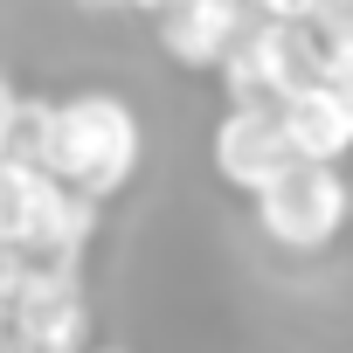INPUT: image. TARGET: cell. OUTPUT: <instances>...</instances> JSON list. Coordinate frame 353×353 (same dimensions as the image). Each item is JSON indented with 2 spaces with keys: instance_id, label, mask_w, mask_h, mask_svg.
<instances>
[{
  "instance_id": "cell-14",
  "label": "cell",
  "mask_w": 353,
  "mask_h": 353,
  "mask_svg": "<svg viewBox=\"0 0 353 353\" xmlns=\"http://www.w3.org/2000/svg\"><path fill=\"white\" fill-rule=\"evenodd\" d=\"M325 8H353V0H325Z\"/></svg>"
},
{
  "instance_id": "cell-4",
  "label": "cell",
  "mask_w": 353,
  "mask_h": 353,
  "mask_svg": "<svg viewBox=\"0 0 353 353\" xmlns=\"http://www.w3.org/2000/svg\"><path fill=\"white\" fill-rule=\"evenodd\" d=\"M208 159H215V181L229 194H250V201L298 166L284 132H277V111H222L215 139H208Z\"/></svg>"
},
{
  "instance_id": "cell-7",
  "label": "cell",
  "mask_w": 353,
  "mask_h": 353,
  "mask_svg": "<svg viewBox=\"0 0 353 353\" xmlns=\"http://www.w3.org/2000/svg\"><path fill=\"white\" fill-rule=\"evenodd\" d=\"M243 28H250L243 0H181L159 14V56L173 70H215Z\"/></svg>"
},
{
  "instance_id": "cell-6",
  "label": "cell",
  "mask_w": 353,
  "mask_h": 353,
  "mask_svg": "<svg viewBox=\"0 0 353 353\" xmlns=\"http://www.w3.org/2000/svg\"><path fill=\"white\" fill-rule=\"evenodd\" d=\"M277 132L298 166H339L353 152V97L339 83H298L277 104Z\"/></svg>"
},
{
  "instance_id": "cell-11",
  "label": "cell",
  "mask_w": 353,
  "mask_h": 353,
  "mask_svg": "<svg viewBox=\"0 0 353 353\" xmlns=\"http://www.w3.org/2000/svg\"><path fill=\"white\" fill-rule=\"evenodd\" d=\"M325 8V0H256V14L263 21H277V28H298L305 14H319Z\"/></svg>"
},
{
  "instance_id": "cell-5",
  "label": "cell",
  "mask_w": 353,
  "mask_h": 353,
  "mask_svg": "<svg viewBox=\"0 0 353 353\" xmlns=\"http://www.w3.org/2000/svg\"><path fill=\"white\" fill-rule=\"evenodd\" d=\"M222 70V97L229 111H277L305 77H298V49H291V28L263 21V28H243L236 49L215 63Z\"/></svg>"
},
{
  "instance_id": "cell-8",
  "label": "cell",
  "mask_w": 353,
  "mask_h": 353,
  "mask_svg": "<svg viewBox=\"0 0 353 353\" xmlns=\"http://www.w3.org/2000/svg\"><path fill=\"white\" fill-rule=\"evenodd\" d=\"M97 201H83V194H56V208L42 215V229L28 236V250H21V263L28 270H83V250L97 243Z\"/></svg>"
},
{
  "instance_id": "cell-10",
  "label": "cell",
  "mask_w": 353,
  "mask_h": 353,
  "mask_svg": "<svg viewBox=\"0 0 353 353\" xmlns=\"http://www.w3.org/2000/svg\"><path fill=\"white\" fill-rule=\"evenodd\" d=\"M56 181L49 173H35V166H14V159H0V250H28V236L42 229V215L56 208Z\"/></svg>"
},
{
  "instance_id": "cell-13",
  "label": "cell",
  "mask_w": 353,
  "mask_h": 353,
  "mask_svg": "<svg viewBox=\"0 0 353 353\" xmlns=\"http://www.w3.org/2000/svg\"><path fill=\"white\" fill-rule=\"evenodd\" d=\"M83 353H118V346H83Z\"/></svg>"
},
{
  "instance_id": "cell-2",
  "label": "cell",
  "mask_w": 353,
  "mask_h": 353,
  "mask_svg": "<svg viewBox=\"0 0 353 353\" xmlns=\"http://www.w3.org/2000/svg\"><path fill=\"white\" fill-rule=\"evenodd\" d=\"M256 229L284 250V256H325L353 215V194H346V173L339 166H291L284 181H270L256 201Z\"/></svg>"
},
{
  "instance_id": "cell-9",
  "label": "cell",
  "mask_w": 353,
  "mask_h": 353,
  "mask_svg": "<svg viewBox=\"0 0 353 353\" xmlns=\"http://www.w3.org/2000/svg\"><path fill=\"white\" fill-rule=\"evenodd\" d=\"M291 49H298V77L305 83H339L353 77V14L346 8H319L291 28Z\"/></svg>"
},
{
  "instance_id": "cell-1",
  "label": "cell",
  "mask_w": 353,
  "mask_h": 353,
  "mask_svg": "<svg viewBox=\"0 0 353 353\" xmlns=\"http://www.w3.org/2000/svg\"><path fill=\"white\" fill-rule=\"evenodd\" d=\"M145 159V125L125 97L111 90H77L49 97V181L83 201H111L132 188V173Z\"/></svg>"
},
{
  "instance_id": "cell-3",
  "label": "cell",
  "mask_w": 353,
  "mask_h": 353,
  "mask_svg": "<svg viewBox=\"0 0 353 353\" xmlns=\"http://www.w3.org/2000/svg\"><path fill=\"white\" fill-rule=\"evenodd\" d=\"M8 339L21 353H83L90 346V312H83V277L77 270H28L8 312Z\"/></svg>"
},
{
  "instance_id": "cell-12",
  "label": "cell",
  "mask_w": 353,
  "mask_h": 353,
  "mask_svg": "<svg viewBox=\"0 0 353 353\" xmlns=\"http://www.w3.org/2000/svg\"><path fill=\"white\" fill-rule=\"evenodd\" d=\"M132 8H139V14H152V21H159V14H166V8H181V0H132Z\"/></svg>"
}]
</instances>
